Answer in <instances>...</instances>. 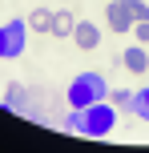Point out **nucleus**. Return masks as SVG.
<instances>
[{
	"mask_svg": "<svg viewBox=\"0 0 149 153\" xmlns=\"http://www.w3.org/2000/svg\"><path fill=\"white\" fill-rule=\"evenodd\" d=\"M69 109H85V105H93V101H105L109 97V85H105V76L101 73H81L77 81L69 85Z\"/></svg>",
	"mask_w": 149,
	"mask_h": 153,
	"instance_id": "obj_1",
	"label": "nucleus"
},
{
	"mask_svg": "<svg viewBox=\"0 0 149 153\" xmlns=\"http://www.w3.org/2000/svg\"><path fill=\"white\" fill-rule=\"evenodd\" d=\"M109 28L113 32H133L137 20H149V4L141 0H109Z\"/></svg>",
	"mask_w": 149,
	"mask_h": 153,
	"instance_id": "obj_2",
	"label": "nucleus"
},
{
	"mask_svg": "<svg viewBox=\"0 0 149 153\" xmlns=\"http://www.w3.org/2000/svg\"><path fill=\"white\" fill-rule=\"evenodd\" d=\"M113 125H117V105L113 101H93L85 105V137H109Z\"/></svg>",
	"mask_w": 149,
	"mask_h": 153,
	"instance_id": "obj_3",
	"label": "nucleus"
},
{
	"mask_svg": "<svg viewBox=\"0 0 149 153\" xmlns=\"http://www.w3.org/2000/svg\"><path fill=\"white\" fill-rule=\"evenodd\" d=\"M24 36H28V24H24V20L0 24V56H4V61L20 56V53H24Z\"/></svg>",
	"mask_w": 149,
	"mask_h": 153,
	"instance_id": "obj_4",
	"label": "nucleus"
},
{
	"mask_svg": "<svg viewBox=\"0 0 149 153\" xmlns=\"http://www.w3.org/2000/svg\"><path fill=\"white\" fill-rule=\"evenodd\" d=\"M73 40H77L81 48H97V45H101V28H97V24H89V20H77Z\"/></svg>",
	"mask_w": 149,
	"mask_h": 153,
	"instance_id": "obj_5",
	"label": "nucleus"
},
{
	"mask_svg": "<svg viewBox=\"0 0 149 153\" xmlns=\"http://www.w3.org/2000/svg\"><path fill=\"white\" fill-rule=\"evenodd\" d=\"M121 65H125L129 73H149V56H145V48H141V45H129V48H125V56H121Z\"/></svg>",
	"mask_w": 149,
	"mask_h": 153,
	"instance_id": "obj_6",
	"label": "nucleus"
},
{
	"mask_svg": "<svg viewBox=\"0 0 149 153\" xmlns=\"http://www.w3.org/2000/svg\"><path fill=\"white\" fill-rule=\"evenodd\" d=\"M73 28H77V20H73V12H64V8H56V12H53V36H73Z\"/></svg>",
	"mask_w": 149,
	"mask_h": 153,
	"instance_id": "obj_7",
	"label": "nucleus"
},
{
	"mask_svg": "<svg viewBox=\"0 0 149 153\" xmlns=\"http://www.w3.org/2000/svg\"><path fill=\"white\" fill-rule=\"evenodd\" d=\"M24 105H28V93H24L20 85H8V89H4V109H12V113H20Z\"/></svg>",
	"mask_w": 149,
	"mask_h": 153,
	"instance_id": "obj_8",
	"label": "nucleus"
},
{
	"mask_svg": "<svg viewBox=\"0 0 149 153\" xmlns=\"http://www.w3.org/2000/svg\"><path fill=\"white\" fill-rule=\"evenodd\" d=\"M24 24H28V28H36V32H53V12H48V8H32Z\"/></svg>",
	"mask_w": 149,
	"mask_h": 153,
	"instance_id": "obj_9",
	"label": "nucleus"
},
{
	"mask_svg": "<svg viewBox=\"0 0 149 153\" xmlns=\"http://www.w3.org/2000/svg\"><path fill=\"white\" fill-rule=\"evenodd\" d=\"M133 113L141 117V121H149V89H141V93H133Z\"/></svg>",
	"mask_w": 149,
	"mask_h": 153,
	"instance_id": "obj_10",
	"label": "nucleus"
},
{
	"mask_svg": "<svg viewBox=\"0 0 149 153\" xmlns=\"http://www.w3.org/2000/svg\"><path fill=\"white\" fill-rule=\"evenodd\" d=\"M64 129L69 133H85V109H73V113L64 117Z\"/></svg>",
	"mask_w": 149,
	"mask_h": 153,
	"instance_id": "obj_11",
	"label": "nucleus"
},
{
	"mask_svg": "<svg viewBox=\"0 0 149 153\" xmlns=\"http://www.w3.org/2000/svg\"><path fill=\"white\" fill-rule=\"evenodd\" d=\"M113 105H117V109H133V93H125V89H117V93H113Z\"/></svg>",
	"mask_w": 149,
	"mask_h": 153,
	"instance_id": "obj_12",
	"label": "nucleus"
},
{
	"mask_svg": "<svg viewBox=\"0 0 149 153\" xmlns=\"http://www.w3.org/2000/svg\"><path fill=\"white\" fill-rule=\"evenodd\" d=\"M133 36L141 40V45H149V20H137L133 24Z\"/></svg>",
	"mask_w": 149,
	"mask_h": 153,
	"instance_id": "obj_13",
	"label": "nucleus"
}]
</instances>
